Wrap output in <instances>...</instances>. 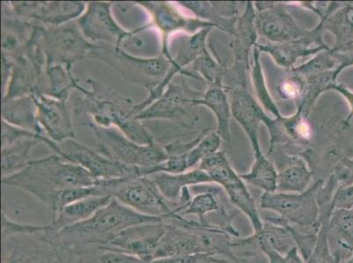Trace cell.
<instances>
[{
  "label": "cell",
  "instance_id": "cell-1",
  "mask_svg": "<svg viewBox=\"0 0 353 263\" xmlns=\"http://www.w3.org/2000/svg\"><path fill=\"white\" fill-rule=\"evenodd\" d=\"M160 218L147 216L131 209L120 201L112 200L91 218L64 227L59 232L39 233L53 246L70 249L89 246H108L123 231L137 224L162 222Z\"/></svg>",
  "mask_w": 353,
  "mask_h": 263
},
{
  "label": "cell",
  "instance_id": "cell-2",
  "mask_svg": "<svg viewBox=\"0 0 353 263\" xmlns=\"http://www.w3.org/2000/svg\"><path fill=\"white\" fill-rule=\"evenodd\" d=\"M97 180L86 169L62 157L51 155L31 160L21 172L2 178V184L21 189L52 210L54 198L70 189L94 185Z\"/></svg>",
  "mask_w": 353,
  "mask_h": 263
},
{
  "label": "cell",
  "instance_id": "cell-3",
  "mask_svg": "<svg viewBox=\"0 0 353 263\" xmlns=\"http://www.w3.org/2000/svg\"><path fill=\"white\" fill-rule=\"evenodd\" d=\"M90 90L80 85L82 97L75 101L76 115L88 114L91 121L99 127H115L128 139L141 145L155 143L152 134L142 121L132 116L134 105L130 99L121 97L110 88L103 89L101 83L88 79Z\"/></svg>",
  "mask_w": 353,
  "mask_h": 263
},
{
  "label": "cell",
  "instance_id": "cell-4",
  "mask_svg": "<svg viewBox=\"0 0 353 263\" xmlns=\"http://www.w3.org/2000/svg\"><path fill=\"white\" fill-rule=\"evenodd\" d=\"M99 182L105 196L115 198L138 213L172 222L185 220V217L173 213L172 205L160 193L150 176L132 175Z\"/></svg>",
  "mask_w": 353,
  "mask_h": 263
},
{
  "label": "cell",
  "instance_id": "cell-5",
  "mask_svg": "<svg viewBox=\"0 0 353 263\" xmlns=\"http://www.w3.org/2000/svg\"><path fill=\"white\" fill-rule=\"evenodd\" d=\"M88 126L98 140L99 152L123 165L138 169V174L148 176L157 166L168 159L165 147L153 143L141 145L128 139L115 127H99L90 120Z\"/></svg>",
  "mask_w": 353,
  "mask_h": 263
},
{
  "label": "cell",
  "instance_id": "cell-6",
  "mask_svg": "<svg viewBox=\"0 0 353 263\" xmlns=\"http://www.w3.org/2000/svg\"><path fill=\"white\" fill-rule=\"evenodd\" d=\"M88 59L102 61L117 70L128 82L152 92L165 78L171 61L162 54L153 59H137L107 44H96Z\"/></svg>",
  "mask_w": 353,
  "mask_h": 263
},
{
  "label": "cell",
  "instance_id": "cell-7",
  "mask_svg": "<svg viewBox=\"0 0 353 263\" xmlns=\"http://www.w3.org/2000/svg\"><path fill=\"white\" fill-rule=\"evenodd\" d=\"M39 44L46 65H63L72 70L74 63L88 59L96 45L85 39L77 21L43 27Z\"/></svg>",
  "mask_w": 353,
  "mask_h": 263
},
{
  "label": "cell",
  "instance_id": "cell-8",
  "mask_svg": "<svg viewBox=\"0 0 353 263\" xmlns=\"http://www.w3.org/2000/svg\"><path fill=\"white\" fill-rule=\"evenodd\" d=\"M324 180H317L303 193L264 192L260 207L274 211L288 224L319 230L320 208L317 192Z\"/></svg>",
  "mask_w": 353,
  "mask_h": 263
},
{
  "label": "cell",
  "instance_id": "cell-9",
  "mask_svg": "<svg viewBox=\"0 0 353 263\" xmlns=\"http://www.w3.org/2000/svg\"><path fill=\"white\" fill-rule=\"evenodd\" d=\"M181 85L170 83L163 95L152 105L147 107L134 118L139 121L165 120H171L184 127L194 123V116L191 112L195 99L201 98L200 93L189 88L182 78Z\"/></svg>",
  "mask_w": 353,
  "mask_h": 263
},
{
  "label": "cell",
  "instance_id": "cell-10",
  "mask_svg": "<svg viewBox=\"0 0 353 263\" xmlns=\"http://www.w3.org/2000/svg\"><path fill=\"white\" fill-rule=\"evenodd\" d=\"M57 144V149L54 150L56 155L62 157L65 161L82 167L97 181L139 175L137 168L114 161L74 139L65 140Z\"/></svg>",
  "mask_w": 353,
  "mask_h": 263
},
{
  "label": "cell",
  "instance_id": "cell-11",
  "mask_svg": "<svg viewBox=\"0 0 353 263\" xmlns=\"http://www.w3.org/2000/svg\"><path fill=\"white\" fill-rule=\"evenodd\" d=\"M3 6L16 17L57 27L75 21L85 11L86 3L78 1L3 2Z\"/></svg>",
  "mask_w": 353,
  "mask_h": 263
},
{
  "label": "cell",
  "instance_id": "cell-12",
  "mask_svg": "<svg viewBox=\"0 0 353 263\" xmlns=\"http://www.w3.org/2000/svg\"><path fill=\"white\" fill-rule=\"evenodd\" d=\"M141 5L146 9L152 18V23L155 25L163 37V54L172 61L169 51V41L173 35L179 33L194 34L207 28H216L210 22L200 20L196 17H188L182 14L175 5L162 1H141Z\"/></svg>",
  "mask_w": 353,
  "mask_h": 263
},
{
  "label": "cell",
  "instance_id": "cell-13",
  "mask_svg": "<svg viewBox=\"0 0 353 263\" xmlns=\"http://www.w3.org/2000/svg\"><path fill=\"white\" fill-rule=\"evenodd\" d=\"M255 25L258 34L272 43L301 39L310 33L278 3L255 2Z\"/></svg>",
  "mask_w": 353,
  "mask_h": 263
},
{
  "label": "cell",
  "instance_id": "cell-14",
  "mask_svg": "<svg viewBox=\"0 0 353 263\" xmlns=\"http://www.w3.org/2000/svg\"><path fill=\"white\" fill-rule=\"evenodd\" d=\"M212 28H204L194 34H185L179 38L178 49L174 56H172L171 68L165 78L157 87L149 93V96L139 104L134 105L132 115L139 114L157 99H159L165 91L167 86L172 83L176 74L182 76H192L190 73L185 72V67L190 65L195 60L207 50L206 41ZM194 78V76H192Z\"/></svg>",
  "mask_w": 353,
  "mask_h": 263
},
{
  "label": "cell",
  "instance_id": "cell-15",
  "mask_svg": "<svg viewBox=\"0 0 353 263\" xmlns=\"http://www.w3.org/2000/svg\"><path fill=\"white\" fill-rule=\"evenodd\" d=\"M83 36L90 43L107 44L118 48L128 34L112 12V2L94 1L86 3L85 11L77 20Z\"/></svg>",
  "mask_w": 353,
  "mask_h": 263
},
{
  "label": "cell",
  "instance_id": "cell-16",
  "mask_svg": "<svg viewBox=\"0 0 353 263\" xmlns=\"http://www.w3.org/2000/svg\"><path fill=\"white\" fill-rule=\"evenodd\" d=\"M166 229L165 220L137 224L119 233L105 246L130 253L150 262L155 258L157 249Z\"/></svg>",
  "mask_w": 353,
  "mask_h": 263
},
{
  "label": "cell",
  "instance_id": "cell-17",
  "mask_svg": "<svg viewBox=\"0 0 353 263\" xmlns=\"http://www.w3.org/2000/svg\"><path fill=\"white\" fill-rule=\"evenodd\" d=\"M59 252L40 234H20L2 240V263H59Z\"/></svg>",
  "mask_w": 353,
  "mask_h": 263
},
{
  "label": "cell",
  "instance_id": "cell-18",
  "mask_svg": "<svg viewBox=\"0 0 353 263\" xmlns=\"http://www.w3.org/2000/svg\"><path fill=\"white\" fill-rule=\"evenodd\" d=\"M323 24L320 21L316 28L301 39L281 43H256L255 47L260 52L270 54L279 66L292 70L298 60L330 50L323 40Z\"/></svg>",
  "mask_w": 353,
  "mask_h": 263
},
{
  "label": "cell",
  "instance_id": "cell-19",
  "mask_svg": "<svg viewBox=\"0 0 353 263\" xmlns=\"http://www.w3.org/2000/svg\"><path fill=\"white\" fill-rule=\"evenodd\" d=\"M33 97L37 107L38 122L45 136L57 143L73 139L75 133L68 101L43 94Z\"/></svg>",
  "mask_w": 353,
  "mask_h": 263
},
{
  "label": "cell",
  "instance_id": "cell-20",
  "mask_svg": "<svg viewBox=\"0 0 353 263\" xmlns=\"http://www.w3.org/2000/svg\"><path fill=\"white\" fill-rule=\"evenodd\" d=\"M214 181L226 192L231 203L246 215L254 233L261 231L264 220L259 215L255 200L250 193L245 181L234 171L232 166L227 165L218 169L214 172Z\"/></svg>",
  "mask_w": 353,
  "mask_h": 263
},
{
  "label": "cell",
  "instance_id": "cell-21",
  "mask_svg": "<svg viewBox=\"0 0 353 263\" xmlns=\"http://www.w3.org/2000/svg\"><path fill=\"white\" fill-rule=\"evenodd\" d=\"M231 114L239 122L252 143V150L260 149L259 127L270 120L261 105L250 94L245 87H236L230 92Z\"/></svg>",
  "mask_w": 353,
  "mask_h": 263
},
{
  "label": "cell",
  "instance_id": "cell-22",
  "mask_svg": "<svg viewBox=\"0 0 353 263\" xmlns=\"http://www.w3.org/2000/svg\"><path fill=\"white\" fill-rule=\"evenodd\" d=\"M256 9L254 3H247L245 11L237 20L232 34L230 47L235 56L236 73L241 79L245 80V72L250 70V53L256 46L258 31L255 25Z\"/></svg>",
  "mask_w": 353,
  "mask_h": 263
},
{
  "label": "cell",
  "instance_id": "cell-23",
  "mask_svg": "<svg viewBox=\"0 0 353 263\" xmlns=\"http://www.w3.org/2000/svg\"><path fill=\"white\" fill-rule=\"evenodd\" d=\"M264 226L259 233H254L243 242L259 248L262 253L275 251L281 255L295 248V242L290 230V224L281 218H266Z\"/></svg>",
  "mask_w": 353,
  "mask_h": 263
},
{
  "label": "cell",
  "instance_id": "cell-24",
  "mask_svg": "<svg viewBox=\"0 0 353 263\" xmlns=\"http://www.w3.org/2000/svg\"><path fill=\"white\" fill-rule=\"evenodd\" d=\"M149 176L165 200L172 205L173 210L179 204L183 191L185 189L198 185L213 184L210 176L199 168L190 169L181 174L159 172Z\"/></svg>",
  "mask_w": 353,
  "mask_h": 263
},
{
  "label": "cell",
  "instance_id": "cell-25",
  "mask_svg": "<svg viewBox=\"0 0 353 263\" xmlns=\"http://www.w3.org/2000/svg\"><path fill=\"white\" fill-rule=\"evenodd\" d=\"M117 49L137 59H153L163 54L161 33L152 23L137 30L128 32Z\"/></svg>",
  "mask_w": 353,
  "mask_h": 263
},
{
  "label": "cell",
  "instance_id": "cell-26",
  "mask_svg": "<svg viewBox=\"0 0 353 263\" xmlns=\"http://www.w3.org/2000/svg\"><path fill=\"white\" fill-rule=\"evenodd\" d=\"M208 185L210 184L198 185L189 188L191 194H194V198L183 207L175 208L173 213L183 217L195 215L198 218V222L202 227H216L208 222V215L225 209L218 200L219 189Z\"/></svg>",
  "mask_w": 353,
  "mask_h": 263
},
{
  "label": "cell",
  "instance_id": "cell-27",
  "mask_svg": "<svg viewBox=\"0 0 353 263\" xmlns=\"http://www.w3.org/2000/svg\"><path fill=\"white\" fill-rule=\"evenodd\" d=\"M319 16L323 31L329 30L335 35L332 49L353 41V2L330 3Z\"/></svg>",
  "mask_w": 353,
  "mask_h": 263
},
{
  "label": "cell",
  "instance_id": "cell-28",
  "mask_svg": "<svg viewBox=\"0 0 353 263\" xmlns=\"http://www.w3.org/2000/svg\"><path fill=\"white\" fill-rule=\"evenodd\" d=\"M277 191L284 193H303L310 187L314 172L303 157L288 156L277 169Z\"/></svg>",
  "mask_w": 353,
  "mask_h": 263
},
{
  "label": "cell",
  "instance_id": "cell-29",
  "mask_svg": "<svg viewBox=\"0 0 353 263\" xmlns=\"http://www.w3.org/2000/svg\"><path fill=\"white\" fill-rule=\"evenodd\" d=\"M2 120L22 129L44 134L38 122L37 107L33 96L3 99Z\"/></svg>",
  "mask_w": 353,
  "mask_h": 263
},
{
  "label": "cell",
  "instance_id": "cell-30",
  "mask_svg": "<svg viewBox=\"0 0 353 263\" xmlns=\"http://www.w3.org/2000/svg\"><path fill=\"white\" fill-rule=\"evenodd\" d=\"M330 249L341 262L342 252L353 253V207L333 210L328 224Z\"/></svg>",
  "mask_w": 353,
  "mask_h": 263
},
{
  "label": "cell",
  "instance_id": "cell-31",
  "mask_svg": "<svg viewBox=\"0 0 353 263\" xmlns=\"http://www.w3.org/2000/svg\"><path fill=\"white\" fill-rule=\"evenodd\" d=\"M194 105H203L210 109L217 121L216 133L221 139L230 140V102L223 83L210 85V88L201 98L195 99Z\"/></svg>",
  "mask_w": 353,
  "mask_h": 263
},
{
  "label": "cell",
  "instance_id": "cell-32",
  "mask_svg": "<svg viewBox=\"0 0 353 263\" xmlns=\"http://www.w3.org/2000/svg\"><path fill=\"white\" fill-rule=\"evenodd\" d=\"M112 198H113L107 197V196L91 197L66 205L56 217L53 218L52 222L50 223L52 227L53 232H59L64 227L72 226L74 224L89 219L99 209L105 207Z\"/></svg>",
  "mask_w": 353,
  "mask_h": 263
},
{
  "label": "cell",
  "instance_id": "cell-33",
  "mask_svg": "<svg viewBox=\"0 0 353 263\" xmlns=\"http://www.w3.org/2000/svg\"><path fill=\"white\" fill-rule=\"evenodd\" d=\"M79 79L74 78L72 69L63 65H46L38 94L68 101L72 90H78Z\"/></svg>",
  "mask_w": 353,
  "mask_h": 263
},
{
  "label": "cell",
  "instance_id": "cell-34",
  "mask_svg": "<svg viewBox=\"0 0 353 263\" xmlns=\"http://www.w3.org/2000/svg\"><path fill=\"white\" fill-rule=\"evenodd\" d=\"M41 143L40 138L28 137L1 147L2 178L17 174L24 169L32 160V149Z\"/></svg>",
  "mask_w": 353,
  "mask_h": 263
},
{
  "label": "cell",
  "instance_id": "cell-35",
  "mask_svg": "<svg viewBox=\"0 0 353 263\" xmlns=\"http://www.w3.org/2000/svg\"><path fill=\"white\" fill-rule=\"evenodd\" d=\"M254 162L248 173L240 178L264 192L277 191L278 171L275 165L264 155L261 149L253 150Z\"/></svg>",
  "mask_w": 353,
  "mask_h": 263
},
{
  "label": "cell",
  "instance_id": "cell-36",
  "mask_svg": "<svg viewBox=\"0 0 353 263\" xmlns=\"http://www.w3.org/2000/svg\"><path fill=\"white\" fill-rule=\"evenodd\" d=\"M112 12L118 24L128 32L152 23L149 12L139 2H112Z\"/></svg>",
  "mask_w": 353,
  "mask_h": 263
},
{
  "label": "cell",
  "instance_id": "cell-37",
  "mask_svg": "<svg viewBox=\"0 0 353 263\" xmlns=\"http://www.w3.org/2000/svg\"><path fill=\"white\" fill-rule=\"evenodd\" d=\"M339 74L338 70H334L305 78L307 81V89L298 105L297 112H299L303 117L307 118L310 109L312 108L316 99L323 92L330 91L332 86L335 85Z\"/></svg>",
  "mask_w": 353,
  "mask_h": 263
},
{
  "label": "cell",
  "instance_id": "cell-38",
  "mask_svg": "<svg viewBox=\"0 0 353 263\" xmlns=\"http://www.w3.org/2000/svg\"><path fill=\"white\" fill-rule=\"evenodd\" d=\"M179 6L188 9L195 15V17L201 21L210 22L216 25L219 30L228 32L232 34L235 28L236 18H224L218 12L214 2H199V1H179Z\"/></svg>",
  "mask_w": 353,
  "mask_h": 263
},
{
  "label": "cell",
  "instance_id": "cell-39",
  "mask_svg": "<svg viewBox=\"0 0 353 263\" xmlns=\"http://www.w3.org/2000/svg\"><path fill=\"white\" fill-rule=\"evenodd\" d=\"M81 253L85 263H149L130 253L104 246H89L75 249Z\"/></svg>",
  "mask_w": 353,
  "mask_h": 263
},
{
  "label": "cell",
  "instance_id": "cell-40",
  "mask_svg": "<svg viewBox=\"0 0 353 263\" xmlns=\"http://www.w3.org/2000/svg\"><path fill=\"white\" fill-rule=\"evenodd\" d=\"M260 51L258 48L254 47L252 50V80L253 86H254L256 98H258L261 107L266 111L270 112L275 118H281L280 111L276 103L272 99L270 92L266 86L264 72L260 63Z\"/></svg>",
  "mask_w": 353,
  "mask_h": 263
},
{
  "label": "cell",
  "instance_id": "cell-41",
  "mask_svg": "<svg viewBox=\"0 0 353 263\" xmlns=\"http://www.w3.org/2000/svg\"><path fill=\"white\" fill-rule=\"evenodd\" d=\"M221 138L217 133L202 134L196 145L187 154L189 171L200 165L202 160L216 153L221 146Z\"/></svg>",
  "mask_w": 353,
  "mask_h": 263
},
{
  "label": "cell",
  "instance_id": "cell-42",
  "mask_svg": "<svg viewBox=\"0 0 353 263\" xmlns=\"http://www.w3.org/2000/svg\"><path fill=\"white\" fill-rule=\"evenodd\" d=\"M334 70H338V64L329 50L322 51L316 54L312 59L307 61V63L298 67L294 66V68L290 70L292 72L307 78Z\"/></svg>",
  "mask_w": 353,
  "mask_h": 263
},
{
  "label": "cell",
  "instance_id": "cell-43",
  "mask_svg": "<svg viewBox=\"0 0 353 263\" xmlns=\"http://www.w3.org/2000/svg\"><path fill=\"white\" fill-rule=\"evenodd\" d=\"M192 70L200 74L210 85L223 83V72L219 63L206 50L192 64Z\"/></svg>",
  "mask_w": 353,
  "mask_h": 263
},
{
  "label": "cell",
  "instance_id": "cell-44",
  "mask_svg": "<svg viewBox=\"0 0 353 263\" xmlns=\"http://www.w3.org/2000/svg\"><path fill=\"white\" fill-rule=\"evenodd\" d=\"M290 72L279 85V95L285 101H301L306 92V79L291 70Z\"/></svg>",
  "mask_w": 353,
  "mask_h": 263
},
{
  "label": "cell",
  "instance_id": "cell-45",
  "mask_svg": "<svg viewBox=\"0 0 353 263\" xmlns=\"http://www.w3.org/2000/svg\"><path fill=\"white\" fill-rule=\"evenodd\" d=\"M53 232L50 224H21L12 220L6 214H2V240L8 237L20 235V234H37L40 233Z\"/></svg>",
  "mask_w": 353,
  "mask_h": 263
},
{
  "label": "cell",
  "instance_id": "cell-46",
  "mask_svg": "<svg viewBox=\"0 0 353 263\" xmlns=\"http://www.w3.org/2000/svg\"><path fill=\"white\" fill-rule=\"evenodd\" d=\"M45 134L34 133V132L22 129V128L12 126L2 120V137L1 147L10 145V144L17 142L19 140L24 139L28 137L40 138L41 143Z\"/></svg>",
  "mask_w": 353,
  "mask_h": 263
},
{
  "label": "cell",
  "instance_id": "cell-47",
  "mask_svg": "<svg viewBox=\"0 0 353 263\" xmlns=\"http://www.w3.org/2000/svg\"><path fill=\"white\" fill-rule=\"evenodd\" d=\"M330 53L338 64L339 73L348 67L353 66V41L336 49H330Z\"/></svg>",
  "mask_w": 353,
  "mask_h": 263
},
{
  "label": "cell",
  "instance_id": "cell-48",
  "mask_svg": "<svg viewBox=\"0 0 353 263\" xmlns=\"http://www.w3.org/2000/svg\"><path fill=\"white\" fill-rule=\"evenodd\" d=\"M330 90H333V91L340 93V94L345 98V101H347L350 107V114L343 124L348 125L350 120L353 118V92L346 87L345 85H338V83H335V85H332Z\"/></svg>",
  "mask_w": 353,
  "mask_h": 263
},
{
  "label": "cell",
  "instance_id": "cell-49",
  "mask_svg": "<svg viewBox=\"0 0 353 263\" xmlns=\"http://www.w3.org/2000/svg\"><path fill=\"white\" fill-rule=\"evenodd\" d=\"M201 255H203L171 256V257L155 259L149 263H197Z\"/></svg>",
  "mask_w": 353,
  "mask_h": 263
},
{
  "label": "cell",
  "instance_id": "cell-50",
  "mask_svg": "<svg viewBox=\"0 0 353 263\" xmlns=\"http://www.w3.org/2000/svg\"><path fill=\"white\" fill-rule=\"evenodd\" d=\"M246 261L243 262H236L233 261V260L230 259H221L219 257H217L216 255H201V257L197 263H245Z\"/></svg>",
  "mask_w": 353,
  "mask_h": 263
}]
</instances>
